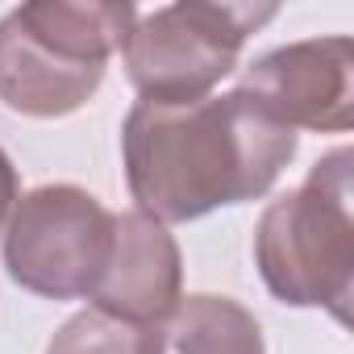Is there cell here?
I'll list each match as a JSON object with an SVG mask.
<instances>
[{
  "mask_svg": "<svg viewBox=\"0 0 354 354\" xmlns=\"http://www.w3.org/2000/svg\"><path fill=\"white\" fill-rule=\"evenodd\" d=\"M296 146L300 133L246 88L192 104L138 100L121 125L129 196L158 225H184L267 196Z\"/></svg>",
  "mask_w": 354,
  "mask_h": 354,
  "instance_id": "6da1fadb",
  "label": "cell"
},
{
  "mask_svg": "<svg viewBox=\"0 0 354 354\" xmlns=\"http://www.w3.org/2000/svg\"><path fill=\"white\" fill-rule=\"evenodd\" d=\"M142 9L117 0H30L0 17V104L55 121L104 84Z\"/></svg>",
  "mask_w": 354,
  "mask_h": 354,
  "instance_id": "7a4b0ae2",
  "label": "cell"
},
{
  "mask_svg": "<svg viewBox=\"0 0 354 354\" xmlns=\"http://www.w3.org/2000/svg\"><path fill=\"white\" fill-rule=\"evenodd\" d=\"M254 267L267 292L292 308H329L350 321L354 296V150L313 162L304 184L275 196L254 225Z\"/></svg>",
  "mask_w": 354,
  "mask_h": 354,
  "instance_id": "3957f363",
  "label": "cell"
},
{
  "mask_svg": "<svg viewBox=\"0 0 354 354\" xmlns=\"http://www.w3.org/2000/svg\"><path fill=\"white\" fill-rule=\"evenodd\" d=\"M275 13L279 5H250V0H184L138 13L121 46L125 75L138 96L154 104L205 100L238 71L246 38Z\"/></svg>",
  "mask_w": 354,
  "mask_h": 354,
  "instance_id": "277c9868",
  "label": "cell"
},
{
  "mask_svg": "<svg viewBox=\"0 0 354 354\" xmlns=\"http://www.w3.org/2000/svg\"><path fill=\"white\" fill-rule=\"evenodd\" d=\"M5 271L42 300H80L113 254V213L75 184H42L17 196L5 221Z\"/></svg>",
  "mask_w": 354,
  "mask_h": 354,
  "instance_id": "5b68a950",
  "label": "cell"
},
{
  "mask_svg": "<svg viewBox=\"0 0 354 354\" xmlns=\"http://www.w3.org/2000/svg\"><path fill=\"white\" fill-rule=\"evenodd\" d=\"M242 88L288 129L346 133L354 125V46L346 34L275 46L246 67Z\"/></svg>",
  "mask_w": 354,
  "mask_h": 354,
  "instance_id": "8992f818",
  "label": "cell"
},
{
  "mask_svg": "<svg viewBox=\"0 0 354 354\" xmlns=\"http://www.w3.org/2000/svg\"><path fill=\"white\" fill-rule=\"evenodd\" d=\"M184 296V254L175 234L150 217L113 213V254L92 288V308L125 321V325H154Z\"/></svg>",
  "mask_w": 354,
  "mask_h": 354,
  "instance_id": "52a82bcc",
  "label": "cell"
},
{
  "mask_svg": "<svg viewBox=\"0 0 354 354\" xmlns=\"http://www.w3.org/2000/svg\"><path fill=\"white\" fill-rule=\"evenodd\" d=\"M138 354H267L259 317L234 296H180L162 321L142 329Z\"/></svg>",
  "mask_w": 354,
  "mask_h": 354,
  "instance_id": "ba28073f",
  "label": "cell"
},
{
  "mask_svg": "<svg viewBox=\"0 0 354 354\" xmlns=\"http://www.w3.org/2000/svg\"><path fill=\"white\" fill-rule=\"evenodd\" d=\"M138 346H142L138 325H125L96 308H84L55 329L46 354H138Z\"/></svg>",
  "mask_w": 354,
  "mask_h": 354,
  "instance_id": "9c48e42d",
  "label": "cell"
},
{
  "mask_svg": "<svg viewBox=\"0 0 354 354\" xmlns=\"http://www.w3.org/2000/svg\"><path fill=\"white\" fill-rule=\"evenodd\" d=\"M17 196H21L17 167H13V158L5 154V146H0V234H5V221H9V213H13Z\"/></svg>",
  "mask_w": 354,
  "mask_h": 354,
  "instance_id": "30bf717a",
  "label": "cell"
}]
</instances>
